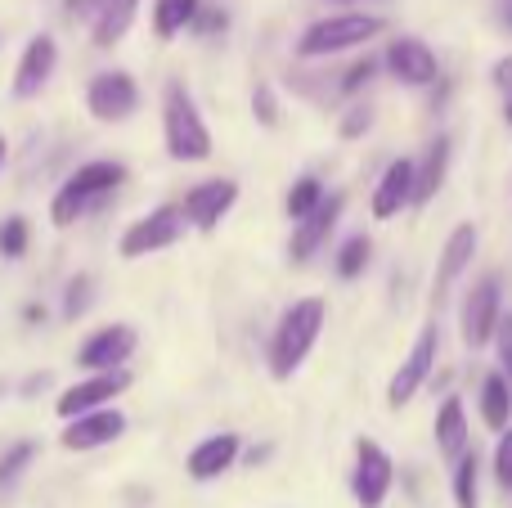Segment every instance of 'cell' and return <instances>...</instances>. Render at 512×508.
<instances>
[{
  "label": "cell",
  "mask_w": 512,
  "mask_h": 508,
  "mask_svg": "<svg viewBox=\"0 0 512 508\" xmlns=\"http://www.w3.org/2000/svg\"><path fill=\"white\" fill-rule=\"evenodd\" d=\"M369 77H373V59H364V63H355V68L346 72V81H342V86H346V90H360Z\"/></svg>",
  "instance_id": "836d02e7"
},
{
  "label": "cell",
  "mask_w": 512,
  "mask_h": 508,
  "mask_svg": "<svg viewBox=\"0 0 512 508\" xmlns=\"http://www.w3.org/2000/svg\"><path fill=\"white\" fill-rule=\"evenodd\" d=\"M185 234V212L180 207H153L149 216H140V221H131V230L122 234V257L126 261H140L149 257V252H162L171 248V243Z\"/></svg>",
  "instance_id": "52a82bcc"
},
{
  "label": "cell",
  "mask_w": 512,
  "mask_h": 508,
  "mask_svg": "<svg viewBox=\"0 0 512 508\" xmlns=\"http://www.w3.org/2000/svg\"><path fill=\"white\" fill-rule=\"evenodd\" d=\"M504 320V293H499V275H486L459 306V329H463V347H486L495 342V329Z\"/></svg>",
  "instance_id": "5b68a950"
},
{
  "label": "cell",
  "mask_w": 512,
  "mask_h": 508,
  "mask_svg": "<svg viewBox=\"0 0 512 508\" xmlns=\"http://www.w3.org/2000/svg\"><path fill=\"white\" fill-rule=\"evenodd\" d=\"M234 203H239V185H234V180H203V185H194L185 194L180 212H185V221L194 225V230L212 234L216 225L230 216Z\"/></svg>",
  "instance_id": "4fadbf2b"
},
{
  "label": "cell",
  "mask_w": 512,
  "mask_h": 508,
  "mask_svg": "<svg viewBox=\"0 0 512 508\" xmlns=\"http://www.w3.org/2000/svg\"><path fill=\"white\" fill-rule=\"evenodd\" d=\"M495 482L512 491V428H504V437L495 446Z\"/></svg>",
  "instance_id": "4dcf8cb0"
},
{
  "label": "cell",
  "mask_w": 512,
  "mask_h": 508,
  "mask_svg": "<svg viewBox=\"0 0 512 508\" xmlns=\"http://www.w3.org/2000/svg\"><path fill=\"white\" fill-rule=\"evenodd\" d=\"M432 437H436V450H441L445 459H459L463 450H468V414H463V405L454 401V396L441 405V414H436Z\"/></svg>",
  "instance_id": "44dd1931"
},
{
  "label": "cell",
  "mask_w": 512,
  "mask_h": 508,
  "mask_svg": "<svg viewBox=\"0 0 512 508\" xmlns=\"http://www.w3.org/2000/svg\"><path fill=\"white\" fill-rule=\"evenodd\" d=\"M32 455H36V446H32V441H18V446L9 450L5 459H0V486H14L18 477H23V468L32 464Z\"/></svg>",
  "instance_id": "83f0119b"
},
{
  "label": "cell",
  "mask_w": 512,
  "mask_h": 508,
  "mask_svg": "<svg viewBox=\"0 0 512 508\" xmlns=\"http://www.w3.org/2000/svg\"><path fill=\"white\" fill-rule=\"evenodd\" d=\"M387 72L400 81V86H432L441 77V63H436V50L418 36H400V41L387 45Z\"/></svg>",
  "instance_id": "5bb4252c"
},
{
  "label": "cell",
  "mask_w": 512,
  "mask_h": 508,
  "mask_svg": "<svg viewBox=\"0 0 512 508\" xmlns=\"http://www.w3.org/2000/svg\"><path fill=\"white\" fill-rule=\"evenodd\" d=\"M122 180H126V167H122V162L99 158V162H86V167H77V171H72V176L59 185V194H54L50 221L59 225V230H68L72 221H81V212H86L95 198L113 194Z\"/></svg>",
  "instance_id": "3957f363"
},
{
  "label": "cell",
  "mask_w": 512,
  "mask_h": 508,
  "mask_svg": "<svg viewBox=\"0 0 512 508\" xmlns=\"http://www.w3.org/2000/svg\"><path fill=\"white\" fill-rule=\"evenodd\" d=\"M135 347H140V333H135L131 324H104V329H95L81 342L77 365L86 369V374H95V369H122Z\"/></svg>",
  "instance_id": "7c38bea8"
},
{
  "label": "cell",
  "mask_w": 512,
  "mask_h": 508,
  "mask_svg": "<svg viewBox=\"0 0 512 508\" xmlns=\"http://www.w3.org/2000/svg\"><path fill=\"white\" fill-rule=\"evenodd\" d=\"M90 288H95L90 284V275H77L68 284V297H63V315H68V320H77V315L90 306Z\"/></svg>",
  "instance_id": "f546056e"
},
{
  "label": "cell",
  "mask_w": 512,
  "mask_h": 508,
  "mask_svg": "<svg viewBox=\"0 0 512 508\" xmlns=\"http://www.w3.org/2000/svg\"><path fill=\"white\" fill-rule=\"evenodd\" d=\"M495 351H499V374L512 383V315H504L495 329Z\"/></svg>",
  "instance_id": "1f68e13d"
},
{
  "label": "cell",
  "mask_w": 512,
  "mask_h": 508,
  "mask_svg": "<svg viewBox=\"0 0 512 508\" xmlns=\"http://www.w3.org/2000/svg\"><path fill=\"white\" fill-rule=\"evenodd\" d=\"M135 5H140V0H104V14H99L95 27H90V32H95V45L122 41L131 18H135Z\"/></svg>",
  "instance_id": "d4e9b609"
},
{
  "label": "cell",
  "mask_w": 512,
  "mask_h": 508,
  "mask_svg": "<svg viewBox=\"0 0 512 508\" xmlns=\"http://www.w3.org/2000/svg\"><path fill=\"white\" fill-rule=\"evenodd\" d=\"M86 108L95 122H126V117L140 108V86H135L131 72H99L86 90Z\"/></svg>",
  "instance_id": "9c48e42d"
},
{
  "label": "cell",
  "mask_w": 512,
  "mask_h": 508,
  "mask_svg": "<svg viewBox=\"0 0 512 508\" xmlns=\"http://www.w3.org/2000/svg\"><path fill=\"white\" fill-rule=\"evenodd\" d=\"M54 68H59V45H54V36H32L14 68V95L18 99L41 95L45 81L54 77Z\"/></svg>",
  "instance_id": "2e32d148"
},
{
  "label": "cell",
  "mask_w": 512,
  "mask_h": 508,
  "mask_svg": "<svg viewBox=\"0 0 512 508\" xmlns=\"http://www.w3.org/2000/svg\"><path fill=\"white\" fill-rule=\"evenodd\" d=\"M382 27H387V18L364 14V9H355V14L319 18V23H310L306 32H301L297 54H301V59H328V54H346V50H355V45H369L373 36H382Z\"/></svg>",
  "instance_id": "277c9868"
},
{
  "label": "cell",
  "mask_w": 512,
  "mask_h": 508,
  "mask_svg": "<svg viewBox=\"0 0 512 508\" xmlns=\"http://www.w3.org/2000/svg\"><path fill=\"white\" fill-rule=\"evenodd\" d=\"M504 122L512 126V95H508V104H504Z\"/></svg>",
  "instance_id": "8d00e7d4"
},
{
  "label": "cell",
  "mask_w": 512,
  "mask_h": 508,
  "mask_svg": "<svg viewBox=\"0 0 512 508\" xmlns=\"http://www.w3.org/2000/svg\"><path fill=\"white\" fill-rule=\"evenodd\" d=\"M391 482H396V464L391 455L378 446V441L360 437L355 441V473H351V495L360 508H382L391 495Z\"/></svg>",
  "instance_id": "8992f818"
},
{
  "label": "cell",
  "mask_w": 512,
  "mask_h": 508,
  "mask_svg": "<svg viewBox=\"0 0 512 508\" xmlns=\"http://www.w3.org/2000/svg\"><path fill=\"white\" fill-rule=\"evenodd\" d=\"M454 504L481 508V459H477V450H463V455L454 459Z\"/></svg>",
  "instance_id": "cb8c5ba5"
},
{
  "label": "cell",
  "mask_w": 512,
  "mask_h": 508,
  "mask_svg": "<svg viewBox=\"0 0 512 508\" xmlns=\"http://www.w3.org/2000/svg\"><path fill=\"white\" fill-rule=\"evenodd\" d=\"M342 207H346V198H342V194H328L310 216L292 221L288 257H292V261H310V257H315V252L328 243V234H333V225H337V216H342Z\"/></svg>",
  "instance_id": "9a60e30c"
},
{
  "label": "cell",
  "mask_w": 512,
  "mask_h": 508,
  "mask_svg": "<svg viewBox=\"0 0 512 508\" xmlns=\"http://www.w3.org/2000/svg\"><path fill=\"white\" fill-rule=\"evenodd\" d=\"M162 135H167V153L176 162H207L212 158V131H207L194 95H189L180 81H171L167 95H162Z\"/></svg>",
  "instance_id": "7a4b0ae2"
},
{
  "label": "cell",
  "mask_w": 512,
  "mask_h": 508,
  "mask_svg": "<svg viewBox=\"0 0 512 508\" xmlns=\"http://www.w3.org/2000/svg\"><path fill=\"white\" fill-rule=\"evenodd\" d=\"M324 198H328L324 194V180H319V176H301L297 185L288 189V216H292V221H301V216H310L319 203H324Z\"/></svg>",
  "instance_id": "484cf974"
},
{
  "label": "cell",
  "mask_w": 512,
  "mask_h": 508,
  "mask_svg": "<svg viewBox=\"0 0 512 508\" xmlns=\"http://www.w3.org/2000/svg\"><path fill=\"white\" fill-rule=\"evenodd\" d=\"M122 432H126V414L117 410V405H99V410L68 419V428L59 432V446L72 450V455H86V450H99V446H108V441H117Z\"/></svg>",
  "instance_id": "8fae6325"
},
{
  "label": "cell",
  "mask_w": 512,
  "mask_h": 508,
  "mask_svg": "<svg viewBox=\"0 0 512 508\" xmlns=\"http://www.w3.org/2000/svg\"><path fill=\"white\" fill-rule=\"evenodd\" d=\"M414 203V158H396L387 162L378 189H373V221H391Z\"/></svg>",
  "instance_id": "ac0fdd59"
},
{
  "label": "cell",
  "mask_w": 512,
  "mask_h": 508,
  "mask_svg": "<svg viewBox=\"0 0 512 508\" xmlns=\"http://www.w3.org/2000/svg\"><path fill=\"white\" fill-rule=\"evenodd\" d=\"M239 432H216V437H203L194 450H189V477L194 482H216L221 473H230L234 464H239Z\"/></svg>",
  "instance_id": "e0dca14e"
},
{
  "label": "cell",
  "mask_w": 512,
  "mask_h": 508,
  "mask_svg": "<svg viewBox=\"0 0 512 508\" xmlns=\"http://www.w3.org/2000/svg\"><path fill=\"white\" fill-rule=\"evenodd\" d=\"M131 387V374L126 369H95L90 378H81V383H72L68 392L59 396V419H77V414H90L99 410V405H113L117 396Z\"/></svg>",
  "instance_id": "30bf717a"
},
{
  "label": "cell",
  "mask_w": 512,
  "mask_h": 508,
  "mask_svg": "<svg viewBox=\"0 0 512 508\" xmlns=\"http://www.w3.org/2000/svg\"><path fill=\"white\" fill-rule=\"evenodd\" d=\"M481 419L495 432H504L512 423V383L504 374H490L486 383H481Z\"/></svg>",
  "instance_id": "7402d4cb"
},
{
  "label": "cell",
  "mask_w": 512,
  "mask_h": 508,
  "mask_svg": "<svg viewBox=\"0 0 512 508\" xmlns=\"http://www.w3.org/2000/svg\"><path fill=\"white\" fill-rule=\"evenodd\" d=\"M477 225H459V230L445 239V252H441V266H436V297H445L454 288V279L463 275V270L472 266V257H477Z\"/></svg>",
  "instance_id": "d6986e66"
},
{
  "label": "cell",
  "mask_w": 512,
  "mask_h": 508,
  "mask_svg": "<svg viewBox=\"0 0 512 508\" xmlns=\"http://www.w3.org/2000/svg\"><path fill=\"white\" fill-rule=\"evenodd\" d=\"M324 320H328V306L319 302V297H301V302H292L288 311H283L279 329H274V338H270V374L279 378V383L301 369V360L310 356V347H315L319 333H324Z\"/></svg>",
  "instance_id": "6da1fadb"
},
{
  "label": "cell",
  "mask_w": 512,
  "mask_h": 508,
  "mask_svg": "<svg viewBox=\"0 0 512 508\" xmlns=\"http://www.w3.org/2000/svg\"><path fill=\"white\" fill-rule=\"evenodd\" d=\"M5 149H9V144H5V135H0V167H5Z\"/></svg>",
  "instance_id": "74e56055"
},
{
  "label": "cell",
  "mask_w": 512,
  "mask_h": 508,
  "mask_svg": "<svg viewBox=\"0 0 512 508\" xmlns=\"http://www.w3.org/2000/svg\"><path fill=\"white\" fill-rule=\"evenodd\" d=\"M436 351H441V338H436V324H427V329L418 333V342L409 347L405 365H400L396 374H391V383H387V405L391 410L409 405L418 392H423V383L432 378V369H436Z\"/></svg>",
  "instance_id": "ba28073f"
},
{
  "label": "cell",
  "mask_w": 512,
  "mask_h": 508,
  "mask_svg": "<svg viewBox=\"0 0 512 508\" xmlns=\"http://www.w3.org/2000/svg\"><path fill=\"white\" fill-rule=\"evenodd\" d=\"M198 9H203V0H153V32H158V41L180 36L198 18Z\"/></svg>",
  "instance_id": "603a6c76"
},
{
  "label": "cell",
  "mask_w": 512,
  "mask_h": 508,
  "mask_svg": "<svg viewBox=\"0 0 512 508\" xmlns=\"http://www.w3.org/2000/svg\"><path fill=\"white\" fill-rule=\"evenodd\" d=\"M364 126H369V108H355V117H346L342 122V135H360Z\"/></svg>",
  "instance_id": "e575fe53"
},
{
  "label": "cell",
  "mask_w": 512,
  "mask_h": 508,
  "mask_svg": "<svg viewBox=\"0 0 512 508\" xmlns=\"http://www.w3.org/2000/svg\"><path fill=\"white\" fill-rule=\"evenodd\" d=\"M252 113L261 117V126H279V104H274L270 86H256V95H252Z\"/></svg>",
  "instance_id": "d6a6232c"
},
{
  "label": "cell",
  "mask_w": 512,
  "mask_h": 508,
  "mask_svg": "<svg viewBox=\"0 0 512 508\" xmlns=\"http://www.w3.org/2000/svg\"><path fill=\"white\" fill-rule=\"evenodd\" d=\"M495 86H512V54L495 63Z\"/></svg>",
  "instance_id": "d590c367"
},
{
  "label": "cell",
  "mask_w": 512,
  "mask_h": 508,
  "mask_svg": "<svg viewBox=\"0 0 512 508\" xmlns=\"http://www.w3.org/2000/svg\"><path fill=\"white\" fill-rule=\"evenodd\" d=\"M27 216H9L5 225H0V252H5V257H23L27 252Z\"/></svg>",
  "instance_id": "f1b7e54d"
},
{
  "label": "cell",
  "mask_w": 512,
  "mask_h": 508,
  "mask_svg": "<svg viewBox=\"0 0 512 508\" xmlns=\"http://www.w3.org/2000/svg\"><path fill=\"white\" fill-rule=\"evenodd\" d=\"M369 252H373L369 234H355V239H346V248L337 252V275H342V279H355L364 266H369Z\"/></svg>",
  "instance_id": "4316f807"
},
{
  "label": "cell",
  "mask_w": 512,
  "mask_h": 508,
  "mask_svg": "<svg viewBox=\"0 0 512 508\" xmlns=\"http://www.w3.org/2000/svg\"><path fill=\"white\" fill-rule=\"evenodd\" d=\"M445 167H450V135H436V140L427 144L423 162H414V207H423L427 198L441 189Z\"/></svg>",
  "instance_id": "ffe728a7"
}]
</instances>
